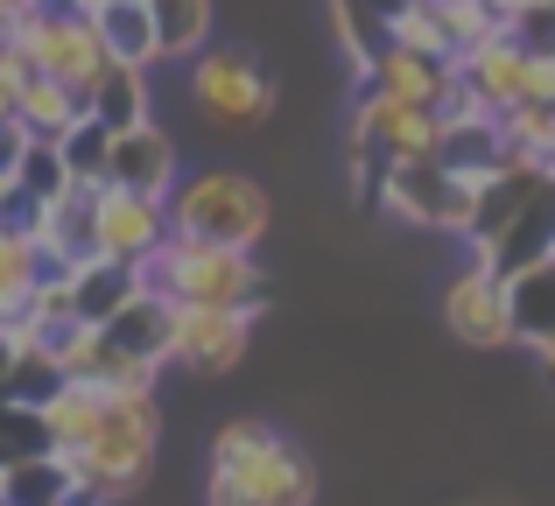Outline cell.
I'll list each match as a JSON object with an SVG mask.
<instances>
[{"instance_id": "obj_32", "label": "cell", "mask_w": 555, "mask_h": 506, "mask_svg": "<svg viewBox=\"0 0 555 506\" xmlns=\"http://www.w3.org/2000/svg\"><path fill=\"white\" fill-rule=\"evenodd\" d=\"M64 506H92V499H64Z\"/></svg>"}, {"instance_id": "obj_29", "label": "cell", "mask_w": 555, "mask_h": 506, "mask_svg": "<svg viewBox=\"0 0 555 506\" xmlns=\"http://www.w3.org/2000/svg\"><path fill=\"white\" fill-rule=\"evenodd\" d=\"M204 506H260V499H246V493H218V485H211V499H204Z\"/></svg>"}, {"instance_id": "obj_33", "label": "cell", "mask_w": 555, "mask_h": 506, "mask_svg": "<svg viewBox=\"0 0 555 506\" xmlns=\"http://www.w3.org/2000/svg\"><path fill=\"white\" fill-rule=\"evenodd\" d=\"M0 506H8V499H0Z\"/></svg>"}, {"instance_id": "obj_22", "label": "cell", "mask_w": 555, "mask_h": 506, "mask_svg": "<svg viewBox=\"0 0 555 506\" xmlns=\"http://www.w3.org/2000/svg\"><path fill=\"white\" fill-rule=\"evenodd\" d=\"M149 22H155V64H190L211 42L218 8L211 0H149Z\"/></svg>"}, {"instance_id": "obj_20", "label": "cell", "mask_w": 555, "mask_h": 506, "mask_svg": "<svg viewBox=\"0 0 555 506\" xmlns=\"http://www.w3.org/2000/svg\"><path fill=\"white\" fill-rule=\"evenodd\" d=\"M401 14H408V0H331V22H338V42H345L359 78L379 64V50L393 42V22H401Z\"/></svg>"}, {"instance_id": "obj_4", "label": "cell", "mask_w": 555, "mask_h": 506, "mask_svg": "<svg viewBox=\"0 0 555 506\" xmlns=\"http://www.w3.org/2000/svg\"><path fill=\"white\" fill-rule=\"evenodd\" d=\"M141 282L169 302H254L260 310V296H268L254 247H211V239H177V233L141 260Z\"/></svg>"}, {"instance_id": "obj_26", "label": "cell", "mask_w": 555, "mask_h": 506, "mask_svg": "<svg viewBox=\"0 0 555 506\" xmlns=\"http://www.w3.org/2000/svg\"><path fill=\"white\" fill-rule=\"evenodd\" d=\"M64 183H70V177H64V155H56V141H28L22 163H14V191L36 197V205H50Z\"/></svg>"}, {"instance_id": "obj_18", "label": "cell", "mask_w": 555, "mask_h": 506, "mask_svg": "<svg viewBox=\"0 0 555 506\" xmlns=\"http://www.w3.org/2000/svg\"><path fill=\"white\" fill-rule=\"evenodd\" d=\"M85 106L99 113V120L120 134V127L134 120H155V85H149V64H99V78L85 85Z\"/></svg>"}, {"instance_id": "obj_16", "label": "cell", "mask_w": 555, "mask_h": 506, "mask_svg": "<svg viewBox=\"0 0 555 506\" xmlns=\"http://www.w3.org/2000/svg\"><path fill=\"white\" fill-rule=\"evenodd\" d=\"M169 330H177V302L155 296V288L141 282V296H134V302H127V310L106 324V345H120V352L149 359V366L163 373V366H169Z\"/></svg>"}, {"instance_id": "obj_14", "label": "cell", "mask_w": 555, "mask_h": 506, "mask_svg": "<svg viewBox=\"0 0 555 506\" xmlns=\"http://www.w3.org/2000/svg\"><path fill=\"white\" fill-rule=\"evenodd\" d=\"M64 288H70V310H78V324L106 330L113 316H120L127 302L141 296V268H127V260H106V254H85L78 268L64 274Z\"/></svg>"}, {"instance_id": "obj_24", "label": "cell", "mask_w": 555, "mask_h": 506, "mask_svg": "<svg viewBox=\"0 0 555 506\" xmlns=\"http://www.w3.org/2000/svg\"><path fill=\"white\" fill-rule=\"evenodd\" d=\"M56 155H64V177L70 183H106V155H113V127L99 120L92 106L56 134Z\"/></svg>"}, {"instance_id": "obj_10", "label": "cell", "mask_w": 555, "mask_h": 506, "mask_svg": "<svg viewBox=\"0 0 555 506\" xmlns=\"http://www.w3.org/2000/svg\"><path fill=\"white\" fill-rule=\"evenodd\" d=\"M163 239H169V205H163V197H141V191H120V183H99V197H92V254L141 268V260L163 247Z\"/></svg>"}, {"instance_id": "obj_7", "label": "cell", "mask_w": 555, "mask_h": 506, "mask_svg": "<svg viewBox=\"0 0 555 506\" xmlns=\"http://www.w3.org/2000/svg\"><path fill=\"white\" fill-rule=\"evenodd\" d=\"M436 134H443V120H436V106H422V99H393L366 85L359 92V113H352V163H408V155H429Z\"/></svg>"}, {"instance_id": "obj_8", "label": "cell", "mask_w": 555, "mask_h": 506, "mask_svg": "<svg viewBox=\"0 0 555 506\" xmlns=\"http://www.w3.org/2000/svg\"><path fill=\"white\" fill-rule=\"evenodd\" d=\"M260 310L254 302H177V330H169V366L190 373H232L254 345Z\"/></svg>"}, {"instance_id": "obj_11", "label": "cell", "mask_w": 555, "mask_h": 506, "mask_svg": "<svg viewBox=\"0 0 555 506\" xmlns=\"http://www.w3.org/2000/svg\"><path fill=\"white\" fill-rule=\"evenodd\" d=\"M177 141L163 134L155 120H134L113 134V155H106V183H120V191H141V197H169L177 191Z\"/></svg>"}, {"instance_id": "obj_31", "label": "cell", "mask_w": 555, "mask_h": 506, "mask_svg": "<svg viewBox=\"0 0 555 506\" xmlns=\"http://www.w3.org/2000/svg\"><path fill=\"white\" fill-rule=\"evenodd\" d=\"M486 8H492V14H514V8H520V0H486Z\"/></svg>"}, {"instance_id": "obj_5", "label": "cell", "mask_w": 555, "mask_h": 506, "mask_svg": "<svg viewBox=\"0 0 555 506\" xmlns=\"http://www.w3.org/2000/svg\"><path fill=\"white\" fill-rule=\"evenodd\" d=\"M190 106L211 127H260L274 113V70L254 50H232V42H204L190 56Z\"/></svg>"}, {"instance_id": "obj_15", "label": "cell", "mask_w": 555, "mask_h": 506, "mask_svg": "<svg viewBox=\"0 0 555 506\" xmlns=\"http://www.w3.org/2000/svg\"><path fill=\"white\" fill-rule=\"evenodd\" d=\"M0 499L8 506H64L78 499V471L64 451H22L0 465Z\"/></svg>"}, {"instance_id": "obj_19", "label": "cell", "mask_w": 555, "mask_h": 506, "mask_svg": "<svg viewBox=\"0 0 555 506\" xmlns=\"http://www.w3.org/2000/svg\"><path fill=\"white\" fill-rule=\"evenodd\" d=\"M542 254H555V177H542V191H534L528 205L514 211V225H506V233L486 247V260L500 274L528 268V260H542Z\"/></svg>"}, {"instance_id": "obj_9", "label": "cell", "mask_w": 555, "mask_h": 506, "mask_svg": "<svg viewBox=\"0 0 555 506\" xmlns=\"http://www.w3.org/2000/svg\"><path fill=\"white\" fill-rule=\"evenodd\" d=\"M443 330H450L457 345H472V352H500V345H514L506 274L492 268V260L472 254V268L450 274V288H443Z\"/></svg>"}, {"instance_id": "obj_1", "label": "cell", "mask_w": 555, "mask_h": 506, "mask_svg": "<svg viewBox=\"0 0 555 506\" xmlns=\"http://www.w3.org/2000/svg\"><path fill=\"white\" fill-rule=\"evenodd\" d=\"M64 457L78 471V499H92V506L134 499L155 465V394H106L92 437L70 443Z\"/></svg>"}, {"instance_id": "obj_21", "label": "cell", "mask_w": 555, "mask_h": 506, "mask_svg": "<svg viewBox=\"0 0 555 506\" xmlns=\"http://www.w3.org/2000/svg\"><path fill=\"white\" fill-rule=\"evenodd\" d=\"M85 22H92L99 50H106L113 64H149V70H155V22H149V0H92V8H85Z\"/></svg>"}, {"instance_id": "obj_30", "label": "cell", "mask_w": 555, "mask_h": 506, "mask_svg": "<svg viewBox=\"0 0 555 506\" xmlns=\"http://www.w3.org/2000/svg\"><path fill=\"white\" fill-rule=\"evenodd\" d=\"M542 366H548V380H555V338L542 345Z\"/></svg>"}, {"instance_id": "obj_25", "label": "cell", "mask_w": 555, "mask_h": 506, "mask_svg": "<svg viewBox=\"0 0 555 506\" xmlns=\"http://www.w3.org/2000/svg\"><path fill=\"white\" fill-rule=\"evenodd\" d=\"M36 282H42V254L28 247V233H8V225H0V324H14V316L28 310Z\"/></svg>"}, {"instance_id": "obj_12", "label": "cell", "mask_w": 555, "mask_h": 506, "mask_svg": "<svg viewBox=\"0 0 555 506\" xmlns=\"http://www.w3.org/2000/svg\"><path fill=\"white\" fill-rule=\"evenodd\" d=\"M457 78L472 85V99L486 113H506V106H520L528 99V50H520L514 36H486V42H472V50L457 56Z\"/></svg>"}, {"instance_id": "obj_13", "label": "cell", "mask_w": 555, "mask_h": 506, "mask_svg": "<svg viewBox=\"0 0 555 506\" xmlns=\"http://www.w3.org/2000/svg\"><path fill=\"white\" fill-rule=\"evenodd\" d=\"M436 163L443 169H457V177H492V169H506V163H520L514 148H506V127H500V113H457V120H443V134H436Z\"/></svg>"}, {"instance_id": "obj_2", "label": "cell", "mask_w": 555, "mask_h": 506, "mask_svg": "<svg viewBox=\"0 0 555 506\" xmlns=\"http://www.w3.org/2000/svg\"><path fill=\"white\" fill-rule=\"evenodd\" d=\"M211 485L246 493L260 506H310L317 499V465L260 415H240L211 437Z\"/></svg>"}, {"instance_id": "obj_6", "label": "cell", "mask_w": 555, "mask_h": 506, "mask_svg": "<svg viewBox=\"0 0 555 506\" xmlns=\"http://www.w3.org/2000/svg\"><path fill=\"white\" fill-rule=\"evenodd\" d=\"M472 177L443 169L436 155H408V163H387L373 183V197L393 211V219L422 225V233H464L472 225Z\"/></svg>"}, {"instance_id": "obj_28", "label": "cell", "mask_w": 555, "mask_h": 506, "mask_svg": "<svg viewBox=\"0 0 555 506\" xmlns=\"http://www.w3.org/2000/svg\"><path fill=\"white\" fill-rule=\"evenodd\" d=\"M28 148V127L14 120V113H0V177H14V163H22Z\"/></svg>"}, {"instance_id": "obj_27", "label": "cell", "mask_w": 555, "mask_h": 506, "mask_svg": "<svg viewBox=\"0 0 555 506\" xmlns=\"http://www.w3.org/2000/svg\"><path fill=\"white\" fill-rule=\"evenodd\" d=\"M506 36L528 56H555V0H520V8L506 14Z\"/></svg>"}, {"instance_id": "obj_3", "label": "cell", "mask_w": 555, "mask_h": 506, "mask_svg": "<svg viewBox=\"0 0 555 506\" xmlns=\"http://www.w3.org/2000/svg\"><path fill=\"white\" fill-rule=\"evenodd\" d=\"M169 205V233L177 239H211V247H260L268 239V191L240 169H197V177H177Z\"/></svg>"}, {"instance_id": "obj_17", "label": "cell", "mask_w": 555, "mask_h": 506, "mask_svg": "<svg viewBox=\"0 0 555 506\" xmlns=\"http://www.w3.org/2000/svg\"><path fill=\"white\" fill-rule=\"evenodd\" d=\"M506 310H514V345H534V352H542L555 338V254L506 274Z\"/></svg>"}, {"instance_id": "obj_23", "label": "cell", "mask_w": 555, "mask_h": 506, "mask_svg": "<svg viewBox=\"0 0 555 506\" xmlns=\"http://www.w3.org/2000/svg\"><path fill=\"white\" fill-rule=\"evenodd\" d=\"M78 113H85V92H70L64 78H42V70L22 85V99H14V120L28 127V141H56Z\"/></svg>"}]
</instances>
